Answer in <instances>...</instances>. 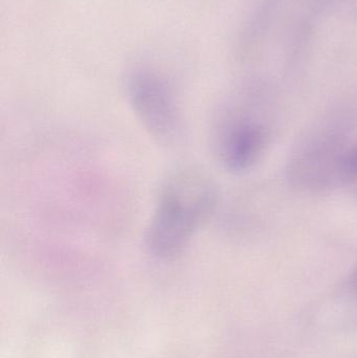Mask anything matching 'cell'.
<instances>
[{
	"instance_id": "obj_3",
	"label": "cell",
	"mask_w": 357,
	"mask_h": 358,
	"mask_svg": "<svg viewBox=\"0 0 357 358\" xmlns=\"http://www.w3.org/2000/svg\"><path fill=\"white\" fill-rule=\"evenodd\" d=\"M126 92L136 119L155 142L172 146L182 138V110L171 85L159 71L134 67L126 78Z\"/></svg>"
},
{
	"instance_id": "obj_2",
	"label": "cell",
	"mask_w": 357,
	"mask_h": 358,
	"mask_svg": "<svg viewBox=\"0 0 357 358\" xmlns=\"http://www.w3.org/2000/svg\"><path fill=\"white\" fill-rule=\"evenodd\" d=\"M259 99L239 94L216 111L211 140L218 162L231 172L247 171L261 159L274 127L270 108Z\"/></svg>"
},
{
	"instance_id": "obj_1",
	"label": "cell",
	"mask_w": 357,
	"mask_h": 358,
	"mask_svg": "<svg viewBox=\"0 0 357 358\" xmlns=\"http://www.w3.org/2000/svg\"><path fill=\"white\" fill-rule=\"evenodd\" d=\"M217 201V187L205 172L184 168L168 176L145 234L147 250L161 260L180 256L212 216Z\"/></svg>"
}]
</instances>
